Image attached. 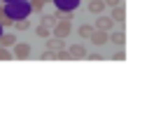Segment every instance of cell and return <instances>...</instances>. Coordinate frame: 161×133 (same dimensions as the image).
<instances>
[{"mask_svg": "<svg viewBox=\"0 0 161 133\" xmlns=\"http://www.w3.org/2000/svg\"><path fill=\"white\" fill-rule=\"evenodd\" d=\"M14 56L16 58H28L31 56V47L26 42H16L14 44Z\"/></svg>", "mask_w": 161, "mask_h": 133, "instance_id": "3957f363", "label": "cell"}, {"mask_svg": "<svg viewBox=\"0 0 161 133\" xmlns=\"http://www.w3.org/2000/svg\"><path fill=\"white\" fill-rule=\"evenodd\" d=\"M112 19H114V21H124V19H126V12H124V7H121V5H117V7L112 9Z\"/></svg>", "mask_w": 161, "mask_h": 133, "instance_id": "ba28073f", "label": "cell"}, {"mask_svg": "<svg viewBox=\"0 0 161 133\" xmlns=\"http://www.w3.org/2000/svg\"><path fill=\"white\" fill-rule=\"evenodd\" d=\"M68 52H70V58H84V56H86V52H84V47H82V44H70Z\"/></svg>", "mask_w": 161, "mask_h": 133, "instance_id": "8992f818", "label": "cell"}, {"mask_svg": "<svg viewBox=\"0 0 161 133\" xmlns=\"http://www.w3.org/2000/svg\"><path fill=\"white\" fill-rule=\"evenodd\" d=\"M47 49L49 52H61V49H65V44H63V37H56V35H49L47 37Z\"/></svg>", "mask_w": 161, "mask_h": 133, "instance_id": "7a4b0ae2", "label": "cell"}, {"mask_svg": "<svg viewBox=\"0 0 161 133\" xmlns=\"http://www.w3.org/2000/svg\"><path fill=\"white\" fill-rule=\"evenodd\" d=\"M3 14H5V12H3V7H0V16H3Z\"/></svg>", "mask_w": 161, "mask_h": 133, "instance_id": "ac0fdd59", "label": "cell"}, {"mask_svg": "<svg viewBox=\"0 0 161 133\" xmlns=\"http://www.w3.org/2000/svg\"><path fill=\"white\" fill-rule=\"evenodd\" d=\"M7 58H12V54H9L5 47H0V61H7Z\"/></svg>", "mask_w": 161, "mask_h": 133, "instance_id": "9a60e30c", "label": "cell"}, {"mask_svg": "<svg viewBox=\"0 0 161 133\" xmlns=\"http://www.w3.org/2000/svg\"><path fill=\"white\" fill-rule=\"evenodd\" d=\"M105 5H112V7H117V5H121V0H105Z\"/></svg>", "mask_w": 161, "mask_h": 133, "instance_id": "e0dca14e", "label": "cell"}, {"mask_svg": "<svg viewBox=\"0 0 161 133\" xmlns=\"http://www.w3.org/2000/svg\"><path fill=\"white\" fill-rule=\"evenodd\" d=\"M0 24H3V26H12L14 19H12V16H7V14H3V16H0Z\"/></svg>", "mask_w": 161, "mask_h": 133, "instance_id": "5bb4252c", "label": "cell"}, {"mask_svg": "<svg viewBox=\"0 0 161 133\" xmlns=\"http://www.w3.org/2000/svg\"><path fill=\"white\" fill-rule=\"evenodd\" d=\"M110 40H112L114 44H124L126 37H124V33H112V35H110Z\"/></svg>", "mask_w": 161, "mask_h": 133, "instance_id": "7c38bea8", "label": "cell"}, {"mask_svg": "<svg viewBox=\"0 0 161 133\" xmlns=\"http://www.w3.org/2000/svg\"><path fill=\"white\" fill-rule=\"evenodd\" d=\"M89 40H91L93 44H98V47H101V44L108 42V33L101 30V28H93V33H91V37H89Z\"/></svg>", "mask_w": 161, "mask_h": 133, "instance_id": "277c9868", "label": "cell"}, {"mask_svg": "<svg viewBox=\"0 0 161 133\" xmlns=\"http://www.w3.org/2000/svg\"><path fill=\"white\" fill-rule=\"evenodd\" d=\"M103 9H105L103 0H89V12H91V14H101Z\"/></svg>", "mask_w": 161, "mask_h": 133, "instance_id": "52a82bcc", "label": "cell"}, {"mask_svg": "<svg viewBox=\"0 0 161 133\" xmlns=\"http://www.w3.org/2000/svg\"><path fill=\"white\" fill-rule=\"evenodd\" d=\"M44 3H47V0H33V12H42Z\"/></svg>", "mask_w": 161, "mask_h": 133, "instance_id": "4fadbf2b", "label": "cell"}, {"mask_svg": "<svg viewBox=\"0 0 161 133\" xmlns=\"http://www.w3.org/2000/svg\"><path fill=\"white\" fill-rule=\"evenodd\" d=\"M26 28H28V21H16V30H26Z\"/></svg>", "mask_w": 161, "mask_h": 133, "instance_id": "2e32d148", "label": "cell"}, {"mask_svg": "<svg viewBox=\"0 0 161 133\" xmlns=\"http://www.w3.org/2000/svg\"><path fill=\"white\" fill-rule=\"evenodd\" d=\"M35 33H37V35H40V37H44V40H47V37L52 35V30H49V26H44V24H40V26H37V28H35Z\"/></svg>", "mask_w": 161, "mask_h": 133, "instance_id": "30bf717a", "label": "cell"}, {"mask_svg": "<svg viewBox=\"0 0 161 133\" xmlns=\"http://www.w3.org/2000/svg\"><path fill=\"white\" fill-rule=\"evenodd\" d=\"M12 44H16L14 35H3V37H0V47H12Z\"/></svg>", "mask_w": 161, "mask_h": 133, "instance_id": "9c48e42d", "label": "cell"}, {"mask_svg": "<svg viewBox=\"0 0 161 133\" xmlns=\"http://www.w3.org/2000/svg\"><path fill=\"white\" fill-rule=\"evenodd\" d=\"M112 26H114V19H112V16H98V21H96V28H101V30H105V33L112 28Z\"/></svg>", "mask_w": 161, "mask_h": 133, "instance_id": "5b68a950", "label": "cell"}, {"mask_svg": "<svg viewBox=\"0 0 161 133\" xmlns=\"http://www.w3.org/2000/svg\"><path fill=\"white\" fill-rule=\"evenodd\" d=\"M70 30H73V21H68V19H58L56 28H54V35H56V37H65Z\"/></svg>", "mask_w": 161, "mask_h": 133, "instance_id": "6da1fadb", "label": "cell"}, {"mask_svg": "<svg viewBox=\"0 0 161 133\" xmlns=\"http://www.w3.org/2000/svg\"><path fill=\"white\" fill-rule=\"evenodd\" d=\"M77 33H80L82 37H91V33H93V26H89V24H84V26H82V28L77 30Z\"/></svg>", "mask_w": 161, "mask_h": 133, "instance_id": "8fae6325", "label": "cell"}]
</instances>
